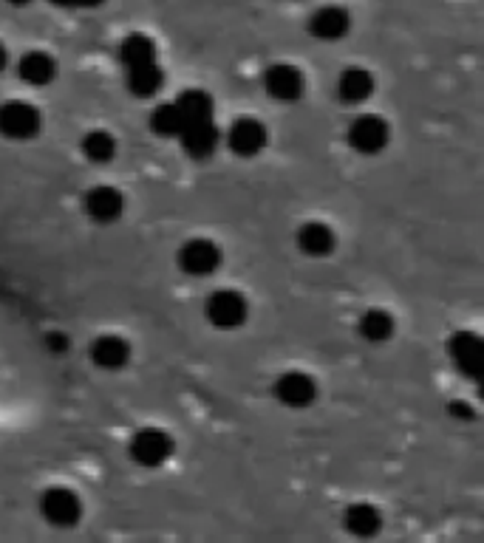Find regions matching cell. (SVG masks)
<instances>
[{"mask_svg": "<svg viewBox=\"0 0 484 543\" xmlns=\"http://www.w3.org/2000/svg\"><path fill=\"white\" fill-rule=\"evenodd\" d=\"M40 515L49 527L71 529L83 521V498L66 484H54L40 493Z\"/></svg>", "mask_w": 484, "mask_h": 543, "instance_id": "6da1fadb", "label": "cell"}, {"mask_svg": "<svg viewBox=\"0 0 484 543\" xmlns=\"http://www.w3.org/2000/svg\"><path fill=\"white\" fill-rule=\"evenodd\" d=\"M176 453V442L165 428H139L128 442V456L145 470H159Z\"/></svg>", "mask_w": 484, "mask_h": 543, "instance_id": "7a4b0ae2", "label": "cell"}, {"mask_svg": "<svg viewBox=\"0 0 484 543\" xmlns=\"http://www.w3.org/2000/svg\"><path fill=\"white\" fill-rule=\"evenodd\" d=\"M176 264L187 278H210L224 264V249L218 247L213 238L196 235V238H187L179 247Z\"/></svg>", "mask_w": 484, "mask_h": 543, "instance_id": "3957f363", "label": "cell"}, {"mask_svg": "<svg viewBox=\"0 0 484 543\" xmlns=\"http://www.w3.org/2000/svg\"><path fill=\"white\" fill-rule=\"evenodd\" d=\"M43 131L40 108L26 99H6L0 102V136L9 142H29Z\"/></svg>", "mask_w": 484, "mask_h": 543, "instance_id": "277c9868", "label": "cell"}, {"mask_svg": "<svg viewBox=\"0 0 484 543\" xmlns=\"http://www.w3.org/2000/svg\"><path fill=\"white\" fill-rule=\"evenodd\" d=\"M204 317L218 331L241 329L250 320V300L235 289H218L204 300Z\"/></svg>", "mask_w": 484, "mask_h": 543, "instance_id": "5b68a950", "label": "cell"}, {"mask_svg": "<svg viewBox=\"0 0 484 543\" xmlns=\"http://www.w3.org/2000/svg\"><path fill=\"white\" fill-rule=\"evenodd\" d=\"M346 142L360 156H380L391 142V125L377 114L354 116L349 131H346Z\"/></svg>", "mask_w": 484, "mask_h": 543, "instance_id": "8992f818", "label": "cell"}, {"mask_svg": "<svg viewBox=\"0 0 484 543\" xmlns=\"http://www.w3.org/2000/svg\"><path fill=\"white\" fill-rule=\"evenodd\" d=\"M272 394L289 411H306L318 399V379L301 368H289L272 382Z\"/></svg>", "mask_w": 484, "mask_h": 543, "instance_id": "52a82bcc", "label": "cell"}, {"mask_svg": "<svg viewBox=\"0 0 484 543\" xmlns=\"http://www.w3.org/2000/svg\"><path fill=\"white\" fill-rule=\"evenodd\" d=\"M221 136H224L227 148L233 150L235 156H241V159H255L269 145V128L261 119H255V116L235 119L233 125L227 128V133H221Z\"/></svg>", "mask_w": 484, "mask_h": 543, "instance_id": "ba28073f", "label": "cell"}, {"mask_svg": "<svg viewBox=\"0 0 484 543\" xmlns=\"http://www.w3.org/2000/svg\"><path fill=\"white\" fill-rule=\"evenodd\" d=\"M125 204H128L125 193L117 190V187H111V184H97V187H91L83 196L85 215L94 224H102V227L119 221L125 215Z\"/></svg>", "mask_w": 484, "mask_h": 543, "instance_id": "9c48e42d", "label": "cell"}, {"mask_svg": "<svg viewBox=\"0 0 484 543\" xmlns=\"http://www.w3.org/2000/svg\"><path fill=\"white\" fill-rule=\"evenodd\" d=\"M264 91L275 102H298L306 94V77L292 63H275L264 71Z\"/></svg>", "mask_w": 484, "mask_h": 543, "instance_id": "30bf717a", "label": "cell"}, {"mask_svg": "<svg viewBox=\"0 0 484 543\" xmlns=\"http://www.w3.org/2000/svg\"><path fill=\"white\" fill-rule=\"evenodd\" d=\"M88 357L100 371H122V368L131 365L134 348H131V340L122 337V334H100V337L91 340Z\"/></svg>", "mask_w": 484, "mask_h": 543, "instance_id": "8fae6325", "label": "cell"}, {"mask_svg": "<svg viewBox=\"0 0 484 543\" xmlns=\"http://www.w3.org/2000/svg\"><path fill=\"white\" fill-rule=\"evenodd\" d=\"M182 150L190 156V159H210L218 150V145L224 142V136L218 131V125L213 119H201V122H187L184 131L176 136Z\"/></svg>", "mask_w": 484, "mask_h": 543, "instance_id": "7c38bea8", "label": "cell"}, {"mask_svg": "<svg viewBox=\"0 0 484 543\" xmlns=\"http://www.w3.org/2000/svg\"><path fill=\"white\" fill-rule=\"evenodd\" d=\"M448 357L456 365V371L459 374H465V377L476 379L482 374V340H479V334H473V331H456L451 340H448Z\"/></svg>", "mask_w": 484, "mask_h": 543, "instance_id": "4fadbf2b", "label": "cell"}, {"mask_svg": "<svg viewBox=\"0 0 484 543\" xmlns=\"http://www.w3.org/2000/svg\"><path fill=\"white\" fill-rule=\"evenodd\" d=\"M295 244L301 249V255L320 261V258H329L337 249V232L326 221H306L295 232Z\"/></svg>", "mask_w": 484, "mask_h": 543, "instance_id": "5bb4252c", "label": "cell"}, {"mask_svg": "<svg viewBox=\"0 0 484 543\" xmlns=\"http://www.w3.org/2000/svg\"><path fill=\"white\" fill-rule=\"evenodd\" d=\"M351 32V15L343 6H320L315 15L309 17V34L323 43H337Z\"/></svg>", "mask_w": 484, "mask_h": 543, "instance_id": "9a60e30c", "label": "cell"}, {"mask_svg": "<svg viewBox=\"0 0 484 543\" xmlns=\"http://www.w3.org/2000/svg\"><path fill=\"white\" fill-rule=\"evenodd\" d=\"M374 88H377V80L363 66L343 68L337 77V97L343 105H363L374 97Z\"/></svg>", "mask_w": 484, "mask_h": 543, "instance_id": "2e32d148", "label": "cell"}, {"mask_svg": "<svg viewBox=\"0 0 484 543\" xmlns=\"http://www.w3.org/2000/svg\"><path fill=\"white\" fill-rule=\"evenodd\" d=\"M17 77L32 88H43L57 80V60L51 57L49 51H26L17 60Z\"/></svg>", "mask_w": 484, "mask_h": 543, "instance_id": "e0dca14e", "label": "cell"}, {"mask_svg": "<svg viewBox=\"0 0 484 543\" xmlns=\"http://www.w3.org/2000/svg\"><path fill=\"white\" fill-rule=\"evenodd\" d=\"M383 527V515L368 501H354L343 510V529L354 538H374Z\"/></svg>", "mask_w": 484, "mask_h": 543, "instance_id": "ac0fdd59", "label": "cell"}, {"mask_svg": "<svg viewBox=\"0 0 484 543\" xmlns=\"http://www.w3.org/2000/svg\"><path fill=\"white\" fill-rule=\"evenodd\" d=\"M357 331H360V337H363L366 343L383 346V343H388V340L397 334V320H394V314L388 312V309L374 306V309H366V312L360 314Z\"/></svg>", "mask_w": 484, "mask_h": 543, "instance_id": "d6986e66", "label": "cell"}, {"mask_svg": "<svg viewBox=\"0 0 484 543\" xmlns=\"http://www.w3.org/2000/svg\"><path fill=\"white\" fill-rule=\"evenodd\" d=\"M125 83L136 99H153L165 85V71L159 66V60L145 63V66L125 68Z\"/></svg>", "mask_w": 484, "mask_h": 543, "instance_id": "ffe728a7", "label": "cell"}, {"mask_svg": "<svg viewBox=\"0 0 484 543\" xmlns=\"http://www.w3.org/2000/svg\"><path fill=\"white\" fill-rule=\"evenodd\" d=\"M117 57L125 68H134L145 66V63H156V60H159V51H156V43H153L148 34L134 32L119 43Z\"/></svg>", "mask_w": 484, "mask_h": 543, "instance_id": "44dd1931", "label": "cell"}, {"mask_svg": "<svg viewBox=\"0 0 484 543\" xmlns=\"http://www.w3.org/2000/svg\"><path fill=\"white\" fill-rule=\"evenodd\" d=\"M117 139H114V133L111 131H88L83 136V142H80V153L85 156V162L88 165H111L114 162V156H117Z\"/></svg>", "mask_w": 484, "mask_h": 543, "instance_id": "7402d4cb", "label": "cell"}, {"mask_svg": "<svg viewBox=\"0 0 484 543\" xmlns=\"http://www.w3.org/2000/svg\"><path fill=\"white\" fill-rule=\"evenodd\" d=\"M173 102H176L179 114L184 116V125L187 122H201V119H213V111H216L213 97L207 91H201V88H187Z\"/></svg>", "mask_w": 484, "mask_h": 543, "instance_id": "603a6c76", "label": "cell"}, {"mask_svg": "<svg viewBox=\"0 0 484 543\" xmlns=\"http://www.w3.org/2000/svg\"><path fill=\"white\" fill-rule=\"evenodd\" d=\"M151 131L159 136V139H176L179 133L184 131V116L179 114L176 102H159L153 108L151 114Z\"/></svg>", "mask_w": 484, "mask_h": 543, "instance_id": "cb8c5ba5", "label": "cell"}, {"mask_svg": "<svg viewBox=\"0 0 484 543\" xmlns=\"http://www.w3.org/2000/svg\"><path fill=\"white\" fill-rule=\"evenodd\" d=\"M46 346H49L51 354H66L71 343H68V337L63 331H51V334H46Z\"/></svg>", "mask_w": 484, "mask_h": 543, "instance_id": "d4e9b609", "label": "cell"}, {"mask_svg": "<svg viewBox=\"0 0 484 543\" xmlns=\"http://www.w3.org/2000/svg\"><path fill=\"white\" fill-rule=\"evenodd\" d=\"M51 3L63 9H91V6H100L102 0H51Z\"/></svg>", "mask_w": 484, "mask_h": 543, "instance_id": "484cf974", "label": "cell"}, {"mask_svg": "<svg viewBox=\"0 0 484 543\" xmlns=\"http://www.w3.org/2000/svg\"><path fill=\"white\" fill-rule=\"evenodd\" d=\"M6 66H9V51H6V46L0 43V74L6 71Z\"/></svg>", "mask_w": 484, "mask_h": 543, "instance_id": "4316f807", "label": "cell"}, {"mask_svg": "<svg viewBox=\"0 0 484 543\" xmlns=\"http://www.w3.org/2000/svg\"><path fill=\"white\" fill-rule=\"evenodd\" d=\"M6 3H9V6H17V9H20V6H29L32 0H6Z\"/></svg>", "mask_w": 484, "mask_h": 543, "instance_id": "83f0119b", "label": "cell"}]
</instances>
